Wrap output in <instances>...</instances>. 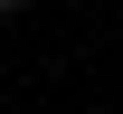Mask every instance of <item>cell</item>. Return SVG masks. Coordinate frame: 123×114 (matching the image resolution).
<instances>
[{
	"mask_svg": "<svg viewBox=\"0 0 123 114\" xmlns=\"http://www.w3.org/2000/svg\"><path fill=\"white\" fill-rule=\"evenodd\" d=\"M19 10H29V0H0V19H19Z\"/></svg>",
	"mask_w": 123,
	"mask_h": 114,
	"instance_id": "obj_1",
	"label": "cell"
}]
</instances>
